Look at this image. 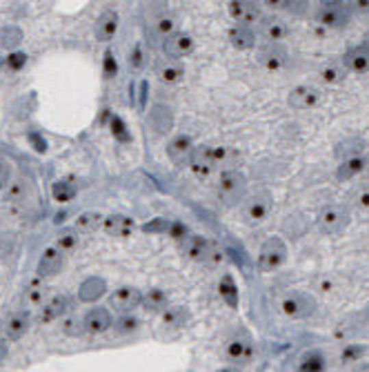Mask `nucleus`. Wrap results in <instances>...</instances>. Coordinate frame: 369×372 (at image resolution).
Wrapping results in <instances>:
<instances>
[{
	"label": "nucleus",
	"instance_id": "nucleus-1",
	"mask_svg": "<svg viewBox=\"0 0 369 372\" xmlns=\"http://www.w3.org/2000/svg\"><path fill=\"white\" fill-rule=\"evenodd\" d=\"M247 176L238 167L233 170H222L216 183V199L222 208H238L247 199Z\"/></svg>",
	"mask_w": 369,
	"mask_h": 372
},
{
	"label": "nucleus",
	"instance_id": "nucleus-2",
	"mask_svg": "<svg viewBox=\"0 0 369 372\" xmlns=\"http://www.w3.org/2000/svg\"><path fill=\"white\" fill-rule=\"evenodd\" d=\"M349 223H352V210L345 203H327V206L320 208L316 216V225L320 230V234L325 236H336L340 232H345Z\"/></svg>",
	"mask_w": 369,
	"mask_h": 372
},
{
	"label": "nucleus",
	"instance_id": "nucleus-3",
	"mask_svg": "<svg viewBox=\"0 0 369 372\" xmlns=\"http://www.w3.org/2000/svg\"><path fill=\"white\" fill-rule=\"evenodd\" d=\"M287 254H290V250H287V243L283 241V238L281 236H269L258 250V259H256L258 272H263V274L278 272L285 265Z\"/></svg>",
	"mask_w": 369,
	"mask_h": 372
},
{
	"label": "nucleus",
	"instance_id": "nucleus-4",
	"mask_svg": "<svg viewBox=\"0 0 369 372\" xmlns=\"http://www.w3.org/2000/svg\"><path fill=\"white\" fill-rule=\"evenodd\" d=\"M222 357L229 366H247V363L254 361L256 357V345L254 339L247 334V332H240V334H233L225 341V348H222Z\"/></svg>",
	"mask_w": 369,
	"mask_h": 372
},
{
	"label": "nucleus",
	"instance_id": "nucleus-5",
	"mask_svg": "<svg viewBox=\"0 0 369 372\" xmlns=\"http://www.w3.org/2000/svg\"><path fill=\"white\" fill-rule=\"evenodd\" d=\"M272 210H274V197H272V192L265 188L247 194L245 203H242V214H245V219L254 225L265 223L269 214H272Z\"/></svg>",
	"mask_w": 369,
	"mask_h": 372
},
{
	"label": "nucleus",
	"instance_id": "nucleus-6",
	"mask_svg": "<svg viewBox=\"0 0 369 372\" xmlns=\"http://www.w3.org/2000/svg\"><path fill=\"white\" fill-rule=\"evenodd\" d=\"M281 310H283L285 317L296 319V321H298V319H309V317L316 314L318 303H316V299L309 295V292L292 290V292H287V295L283 297Z\"/></svg>",
	"mask_w": 369,
	"mask_h": 372
},
{
	"label": "nucleus",
	"instance_id": "nucleus-7",
	"mask_svg": "<svg viewBox=\"0 0 369 372\" xmlns=\"http://www.w3.org/2000/svg\"><path fill=\"white\" fill-rule=\"evenodd\" d=\"M316 21L327 29H345L352 23V7L345 3H320Z\"/></svg>",
	"mask_w": 369,
	"mask_h": 372
},
{
	"label": "nucleus",
	"instance_id": "nucleus-8",
	"mask_svg": "<svg viewBox=\"0 0 369 372\" xmlns=\"http://www.w3.org/2000/svg\"><path fill=\"white\" fill-rule=\"evenodd\" d=\"M227 14L233 25L254 27L263 18V7L260 3H251V0H233V3H227Z\"/></svg>",
	"mask_w": 369,
	"mask_h": 372
},
{
	"label": "nucleus",
	"instance_id": "nucleus-9",
	"mask_svg": "<svg viewBox=\"0 0 369 372\" xmlns=\"http://www.w3.org/2000/svg\"><path fill=\"white\" fill-rule=\"evenodd\" d=\"M142 303V292L133 286H120L110 295V308L116 314H131L133 310L140 308Z\"/></svg>",
	"mask_w": 369,
	"mask_h": 372
},
{
	"label": "nucleus",
	"instance_id": "nucleus-10",
	"mask_svg": "<svg viewBox=\"0 0 369 372\" xmlns=\"http://www.w3.org/2000/svg\"><path fill=\"white\" fill-rule=\"evenodd\" d=\"M194 49H196V40H194L192 34H187V32H176L160 42V51H163V56L167 60H176V63L187 58Z\"/></svg>",
	"mask_w": 369,
	"mask_h": 372
},
{
	"label": "nucleus",
	"instance_id": "nucleus-11",
	"mask_svg": "<svg viewBox=\"0 0 369 372\" xmlns=\"http://www.w3.org/2000/svg\"><path fill=\"white\" fill-rule=\"evenodd\" d=\"M71 310V299L67 295H53L51 299L42 301V306L36 312V321L40 325H47L53 321H62Z\"/></svg>",
	"mask_w": 369,
	"mask_h": 372
},
{
	"label": "nucleus",
	"instance_id": "nucleus-12",
	"mask_svg": "<svg viewBox=\"0 0 369 372\" xmlns=\"http://www.w3.org/2000/svg\"><path fill=\"white\" fill-rule=\"evenodd\" d=\"M320 99H322V92L318 90L316 85L303 83V85L292 87L290 96H287V103H290V108H292V110L307 112V110L318 108V105H320Z\"/></svg>",
	"mask_w": 369,
	"mask_h": 372
},
{
	"label": "nucleus",
	"instance_id": "nucleus-13",
	"mask_svg": "<svg viewBox=\"0 0 369 372\" xmlns=\"http://www.w3.org/2000/svg\"><path fill=\"white\" fill-rule=\"evenodd\" d=\"M256 29H258V36H263L267 42H272V45H281V42L290 36V25L276 14H267V16L263 14V18L256 25Z\"/></svg>",
	"mask_w": 369,
	"mask_h": 372
},
{
	"label": "nucleus",
	"instance_id": "nucleus-14",
	"mask_svg": "<svg viewBox=\"0 0 369 372\" xmlns=\"http://www.w3.org/2000/svg\"><path fill=\"white\" fill-rule=\"evenodd\" d=\"M258 63L263 69L272 74H278L283 72V69L290 65V54H287V49L283 45H272V42H267L258 49Z\"/></svg>",
	"mask_w": 369,
	"mask_h": 372
},
{
	"label": "nucleus",
	"instance_id": "nucleus-15",
	"mask_svg": "<svg viewBox=\"0 0 369 372\" xmlns=\"http://www.w3.org/2000/svg\"><path fill=\"white\" fill-rule=\"evenodd\" d=\"M187 167L198 176V179H207V176H212L216 170H218V167H216L214 145H196Z\"/></svg>",
	"mask_w": 369,
	"mask_h": 372
},
{
	"label": "nucleus",
	"instance_id": "nucleus-16",
	"mask_svg": "<svg viewBox=\"0 0 369 372\" xmlns=\"http://www.w3.org/2000/svg\"><path fill=\"white\" fill-rule=\"evenodd\" d=\"M85 321V330L87 334H105L110 332L114 327V317H112V310L110 308H103V306H96V308H89L87 314L83 317Z\"/></svg>",
	"mask_w": 369,
	"mask_h": 372
},
{
	"label": "nucleus",
	"instance_id": "nucleus-17",
	"mask_svg": "<svg viewBox=\"0 0 369 372\" xmlns=\"http://www.w3.org/2000/svg\"><path fill=\"white\" fill-rule=\"evenodd\" d=\"M62 265H65V254L53 245L44 247L38 259V265H36V274H38V279H51L62 270Z\"/></svg>",
	"mask_w": 369,
	"mask_h": 372
},
{
	"label": "nucleus",
	"instance_id": "nucleus-18",
	"mask_svg": "<svg viewBox=\"0 0 369 372\" xmlns=\"http://www.w3.org/2000/svg\"><path fill=\"white\" fill-rule=\"evenodd\" d=\"M194 138L189 134H176L172 140L167 143V156L169 161L178 167H185L189 165V158H192V152H194Z\"/></svg>",
	"mask_w": 369,
	"mask_h": 372
},
{
	"label": "nucleus",
	"instance_id": "nucleus-19",
	"mask_svg": "<svg viewBox=\"0 0 369 372\" xmlns=\"http://www.w3.org/2000/svg\"><path fill=\"white\" fill-rule=\"evenodd\" d=\"M31 321H34V314L29 312V310H18V312H14L12 317L7 319V323H5V339L7 341L23 339V336L29 332Z\"/></svg>",
	"mask_w": 369,
	"mask_h": 372
},
{
	"label": "nucleus",
	"instance_id": "nucleus-20",
	"mask_svg": "<svg viewBox=\"0 0 369 372\" xmlns=\"http://www.w3.org/2000/svg\"><path fill=\"white\" fill-rule=\"evenodd\" d=\"M103 230H105L107 236L129 238L133 232H136V221L127 214H110V216H105Z\"/></svg>",
	"mask_w": 369,
	"mask_h": 372
},
{
	"label": "nucleus",
	"instance_id": "nucleus-21",
	"mask_svg": "<svg viewBox=\"0 0 369 372\" xmlns=\"http://www.w3.org/2000/svg\"><path fill=\"white\" fill-rule=\"evenodd\" d=\"M209 238L203 236V234H189L185 241L181 243V252L187 261H192V263H201L205 261V256H207V250H209Z\"/></svg>",
	"mask_w": 369,
	"mask_h": 372
},
{
	"label": "nucleus",
	"instance_id": "nucleus-22",
	"mask_svg": "<svg viewBox=\"0 0 369 372\" xmlns=\"http://www.w3.org/2000/svg\"><path fill=\"white\" fill-rule=\"evenodd\" d=\"M118 27H120L118 14H116L114 10H107L96 18L94 36H96V40H101V42H110V40H114L116 34H118Z\"/></svg>",
	"mask_w": 369,
	"mask_h": 372
},
{
	"label": "nucleus",
	"instance_id": "nucleus-23",
	"mask_svg": "<svg viewBox=\"0 0 369 372\" xmlns=\"http://www.w3.org/2000/svg\"><path fill=\"white\" fill-rule=\"evenodd\" d=\"M343 63L349 74H369V42H361L347 51Z\"/></svg>",
	"mask_w": 369,
	"mask_h": 372
},
{
	"label": "nucleus",
	"instance_id": "nucleus-24",
	"mask_svg": "<svg viewBox=\"0 0 369 372\" xmlns=\"http://www.w3.org/2000/svg\"><path fill=\"white\" fill-rule=\"evenodd\" d=\"M172 306V299L163 288H149L147 292H142V303L140 308L149 314H163L165 310Z\"/></svg>",
	"mask_w": 369,
	"mask_h": 372
},
{
	"label": "nucleus",
	"instance_id": "nucleus-25",
	"mask_svg": "<svg viewBox=\"0 0 369 372\" xmlns=\"http://www.w3.org/2000/svg\"><path fill=\"white\" fill-rule=\"evenodd\" d=\"M329 359L322 350H307L303 352L298 361H296V372H327Z\"/></svg>",
	"mask_w": 369,
	"mask_h": 372
},
{
	"label": "nucleus",
	"instance_id": "nucleus-26",
	"mask_svg": "<svg viewBox=\"0 0 369 372\" xmlns=\"http://www.w3.org/2000/svg\"><path fill=\"white\" fill-rule=\"evenodd\" d=\"M347 67L343 63V58H329L325 60V63L320 65L318 69V76H320V81L325 83V85H340L347 78Z\"/></svg>",
	"mask_w": 369,
	"mask_h": 372
},
{
	"label": "nucleus",
	"instance_id": "nucleus-27",
	"mask_svg": "<svg viewBox=\"0 0 369 372\" xmlns=\"http://www.w3.org/2000/svg\"><path fill=\"white\" fill-rule=\"evenodd\" d=\"M369 154V143L363 136H349L345 140H340L336 145V158L340 161H347V158H358Z\"/></svg>",
	"mask_w": 369,
	"mask_h": 372
},
{
	"label": "nucleus",
	"instance_id": "nucleus-28",
	"mask_svg": "<svg viewBox=\"0 0 369 372\" xmlns=\"http://www.w3.org/2000/svg\"><path fill=\"white\" fill-rule=\"evenodd\" d=\"M227 40L233 49L247 51L256 47V32L254 27H242V25H231L227 32Z\"/></svg>",
	"mask_w": 369,
	"mask_h": 372
},
{
	"label": "nucleus",
	"instance_id": "nucleus-29",
	"mask_svg": "<svg viewBox=\"0 0 369 372\" xmlns=\"http://www.w3.org/2000/svg\"><path fill=\"white\" fill-rule=\"evenodd\" d=\"M105 295H107V281L101 277H89L78 288V299L85 301V303H94V301L103 299Z\"/></svg>",
	"mask_w": 369,
	"mask_h": 372
},
{
	"label": "nucleus",
	"instance_id": "nucleus-30",
	"mask_svg": "<svg viewBox=\"0 0 369 372\" xmlns=\"http://www.w3.org/2000/svg\"><path fill=\"white\" fill-rule=\"evenodd\" d=\"M367 156V154H365ZM365 156L358 158H347V161H340L336 167V181L338 183H349L358 179V176L365 174Z\"/></svg>",
	"mask_w": 369,
	"mask_h": 372
},
{
	"label": "nucleus",
	"instance_id": "nucleus-31",
	"mask_svg": "<svg viewBox=\"0 0 369 372\" xmlns=\"http://www.w3.org/2000/svg\"><path fill=\"white\" fill-rule=\"evenodd\" d=\"M189 310L185 306H169L160 319H163V325L169 327V330H183V327L189 323Z\"/></svg>",
	"mask_w": 369,
	"mask_h": 372
},
{
	"label": "nucleus",
	"instance_id": "nucleus-32",
	"mask_svg": "<svg viewBox=\"0 0 369 372\" xmlns=\"http://www.w3.org/2000/svg\"><path fill=\"white\" fill-rule=\"evenodd\" d=\"M156 76L160 78L163 83L167 85H174V83H181L183 76H185V69L181 63H176V60H160L156 65Z\"/></svg>",
	"mask_w": 369,
	"mask_h": 372
},
{
	"label": "nucleus",
	"instance_id": "nucleus-33",
	"mask_svg": "<svg viewBox=\"0 0 369 372\" xmlns=\"http://www.w3.org/2000/svg\"><path fill=\"white\" fill-rule=\"evenodd\" d=\"M105 223V216L101 214V212H83V214H78L76 223H74V230L78 234H87V232H96L98 227H103Z\"/></svg>",
	"mask_w": 369,
	"mask_h": 372
},
{
	"label": "nucleus",
	"instance_id": "nucleus-34",
	"mask_svg": "<svg viewBox=\"0 0 369 372\" xmlns=\"http://www.w3.org/2000/svg\"><path fill=\"white\" fill-rule=\"evenodd\" d=\"M176 32H178V21H176L174 14L163 12V14L154 18V34L160 38V42H163L165 38H169Z\"/></svg>",
	"mask_w": 369,
	"mask_h": 372
},
{
	"label": "nucleus",
	"instance_id": "nucleus-35",
	"mask_svg": "<svg viewBox=\"0 0 369 372\" xmlns=\"http://www.w3.org/2000/svg\"><path fill=\"white\" fill-rule=\"evenodd\" d=\"M218 292H220V299L227 303L229 308H238V286L236 281L231 279V274H225V277L220 279V286H218Z\"/></svg>",
	"mask_w": 369,
	"mask_h": 372
},
{
	"label": "nucleus",
	"instance_id": "nucleus-36",
	"mask_svg": "<svg viewBox=\"0 0 369 372\" xmlns=\"http://www.w3.org/2000/svg\"><path fill=\"white\" fill-rule=\"evenodd\" d=\"M60 330H62V334H65V336H71V339H78V336L87 334L83 317H78V314H67L65 319H62V321H60Z\"/></svg>",
	"mask_w": 369,
	"mask_h": 372
},
{
	"label": "nucleus",
	"instance_id": "nucleus-37",
	"mask_svg": "<svg viewBox=\"0 0 369 372\" xmlns=\"http://www.w3.org/2000/svg\"><path fill=\"white\" fill-rule=\"evenodd\" d=\"M78 241H80V234L76 232L74 227H62L58 232V236H56V245H53V247H58L62 254H67L71 250H76Z\"/></svg>",
	"mask_w": 369,
	"mask_h": 372
},
{
	"label": "nucleus",
	"instance_id": "nucleus-38",
	"mask_svg": "<svg viewBox=\"0 0 369 372\" xmlns=\"http://www.w3.org/2000/svg\"><path fill=\"white\" fill-rule=\"evenodd\" d=\"M349 210L356 212H369V185H361L349 194Z\"/></svg>",
	"mask_w": 369,
	"mask_h": 372
},
{
	"label": "nucleus",
	"instance_id": "nucleus-39",
	"mask_svg": "<svg viewBox=\"0 0 369 372\" xmlns=\"http://www.w3.org/2000/svg\"><path fill=\"white\" fill-rule=\"evenodd\" d=\"M27 192H29V183H27L25 179H16L5 190V201L7 203H21V201H25Z\"/></svg>",
	"mask_w": 369,
	"mask_h": 372
},
{
	"label": "nucleus",
	"instance_id": "nucleus-40",
	"mask_svg": "<svg viewBox=\"0 0 369 372\" xmlns=\"http://www.w3.org/2000/svg\"><path fill=\"white\" fill-rule=\"evenodd\" d=\"M140 327L138 317L133 314H118V319H114V332L116 334H131Z\"/></svg>",
	"mask_w": 369,
	"mask_h": 372
},
{
	"label": "nucleus",
	"instance_id": "nucleus-41",
	"mask_svg": "<svg viewBox=\"0 0 369 372\" xmlns=\"http://www.w3.org/2000/svg\"><path fill=\"white\" fill-rule=\"evenodd\" d=\"M51 194L58 203H67L76 197V185L69 183V181H58V183H53Z\"/></svg>",
	"mask_w": 369,
	"mask_h": 372
},
{
	"label": "nucleus",
	"instance_id": "nucleus-42",
	"mask_svg": "<svg viewBox=\"0 0 369 372\" xmlns=\"http://www.w3.org/2000/svg\"><path fill=\"white\" fill-rule=\"evenodd\" d=\"M367 348L365 345H358V343H349L343 348V352H340V363H356L361 361L365 357Z\"/></svg>",
	"mask_w": 369,
	"mask_h": 372
},
{
	"label": "nucleus",
	"instance_id": "nucleus-43",
	"mask_svg": "<svg viewBox=\"0 0 369 372\" xmlns=\"http://www.w3.org/2000/svg\"><path fill=\"white\" fill-rule=\"evenodd\" d=\"M220 263H225V252H222V247H220L218 243L212 241V243H209V250H207L205 261H203V265H205V268H218Z\"/></svg>",
	"mask_w": 369,
	"mask_h": 372
},
{
	"label": "nucleus",
	"instance_id": "nucleus-44",
	"mask_svg": "<svg viewBox=\"0 0 369 372\" xmlns=\"http://www.w3.org/2000/svg\"><path fill=\"white\" fill-rule=\"evenodd\" d=\"M25 297H27V301L29 303H34V306H42V299H44V286L40 281H34V283H29V288L25 290Z\"/></svg>",
	"mask_w": 369,
	"mask_h": 372
},
{
	"label": "nucleus",
	"instance_id": "nucleus-45",
	"mask_svg": "<svg viewBox=\"0 0 369 372\" xmlns=\"http://www.w3.org/2000/svg\"><path fill=\"white\" fill-rule=\"evenodd\" d=\"M145 63H147L145 49H142V45H133L129 51V67L133 69V72H140V69L145 67Z\"/></svg>",
	"mask_w": 369,
	"mask_h": 372
},
{
	"label": "nucleus",
	"instance_id": "nucleus-46",
	"mask_svg": "<svg viewBox=\"0 0 369 372\" xmlns=\"http://www.w3.org/2000/svg\"><path fill=\"white\" fill-rule=\"evenodd\" d=\"M192 234L189 232V227H187V223H183V221H172L169 223V230H167V236H172V238H176L178 243H183L185 238Z\"/></svg>",
	"mask_w": 369,
	"mask_h": 372
},
{
	"label": "nucleus",
	"instance_id": "nucleus-47",
	"mask_svg": "<svg viewBox=\"0 0 369 372\" xmlns=\"http://www.w3.org/2000/svg\"><path fill=\"white\" fill-rule=\"evenodd\" d=\"M169 223H172V219H154L151 223H145L140 230L147 234H167Z\"/></svg>",
	"mask_w": 369,
	"mask_h": 372
},
{
	"label": "nucleus",
	"instance_id": "nucleus-48",
	"mask_svg": "<svg viewBox=\"0 0 369 372\" xmlns=\"http://www.w3.org/2000/svg\"><path fill=\"white\" fill-rule=\"evenodd\" d=\"M103 74L105 78H114L118 74V63H116V54L112 49L105 51V63H103Z\"/></svg>",
	"mask_w": 369,
	"mask_h": 372
},
{
	"label": "nucleus",
	"instance_id": "nucleus-49",
	"mask_svg": "<svg viewBox=\"0 0 369 372\" xmlns=\"http://www.w3.org/2000/svg\"><path fill=\"white\" fill-rule=\"evenodd\" d=\"M9 185H12V165L0 161V192H5Z\"/></svg>",
	"mask_w": 369,
	"mask_h": 372
},
{
	"label": "nucleus",
	"instance_id": "nucleus-50",
	"mask_svg": "<svg viewBox=\"0 0 369 372\" xmlns=\"http://www.w3.org/2000/svg\"><path fill=\"white\" fill-rule=\"evenodd\" d=\"M112 132H114V136L118 138V140H129V138H131V136L127 134V127H125L123 119H118V116L112 119Z\"/></svg>",
	"mask_w": 369,
	"mask_h": 372
},
{
	"label": "nucleus",
	"instance_id": "nucleus-51",
	"mask_svg": "<svg viewBox=\"0 0 369 372\" xmlns=\"http://www.w3.org/2000/svg\"><path fill=\"white\" fill-rule=\"evenodd\" d=\"M27 65V54H23V51H14V54L7 56V67L9 69H21Z\"/></svg>",
	"mask_w": 369,
	"mask_h": 372
},
{
	"label": "nucleus",
	"instance_id": "nucleus-52",
	"mask_svg": "<svg viewBox=\"0 0 369 372\" xmlns=\"http://www.w3.org/2000/svg\"><path fill=\"white\" fill-rule=\"evenodd\" d=\"M216 372H245V370H242V368H238V366H229V363H227V366L218 368Z\"/></svg>",
	"mask_w": 369,
	"mask_h": 372
},
{
	"label": "nucleus",
	"instance_id": "nucleus-53",
	"mask_svg": "<svg viewBox=\"0 0 369 372\" xmlns=\"http://www.w3.org/2000/svg\"><path fill=\"white\" fill-rule=\"evenodd\" d=\"M365 174L369 176V154L365 156Z\"/></svg>",
	"mask_w": 369,
	"mask_h": 372
},
{
	"label": "nucleus",
	"instance_id": "nucleus-54",
	"mask_svg": "<svg viewBox=\"0 0 369 372\" xmlns=\"http://www.w3.org/2000/svg\"><path fill=\"white\" fill-rule=\"evenodd\" d=\"M367 310H369V303H367Z\"/></svg>",
	"mask_w": 369,
	"mask_h": 372
},
{
	"label": "nucleus",
	"instance_id": "nucleus-55",
	"mask_svg": "<svg viewBox=\"0 0 369 372\" xmlns=\"http://www.w3.org/2000/svg\"><path fill=\"white\" fill-rule=\"evenodd\" d=\"M367 185H369V183H367Z\"/></svg>",
	"mask_w": 369,
	"mask_h": 372
}]
</instances>
